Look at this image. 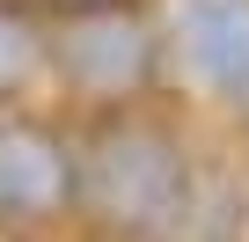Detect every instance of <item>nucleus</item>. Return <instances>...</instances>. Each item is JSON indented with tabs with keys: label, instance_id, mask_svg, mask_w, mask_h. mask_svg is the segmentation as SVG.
<instances>
[{
	"label": "nucleus",
	"instance_id": "nucleus-1",
	"mask_svg": "<svg viewBox=\"0 0 249 242\" xmlns=\"http://www.w3.org/2000/svg\"><path fill=\"white\" fill-rule=\"evenodd\" d=\"M81 198L103 227L117 235H169L183 220V198H191V169L176 154V140L161 125H103L81 154Z\"/></svg>",
	"mask_w": 249,
	"mask_h": 242
},
{
	"label": "nucleus",
	"instance_id": "nucleus-2",
	"mask_svg": "<svg viewBox=\"0 0 249 242\" xmlns=\"http://www.w3.org/2000/svg\"><path fill=\"white\" fill-rule=\"evenodd\" d=\"M147 30L124 8H88L59 30V66L81 95H132L147 81Z\"/></svg>",
	"mask_w": 249,
	"mask_h": 242
},
{
	"label": "nucleus",
	"instance_id": "nucleus-6",
	"mask_svg": "<svg viewBox=\"0 0 249 242\" xmlns=\"http://www.w3.org/2000/svg\"><path fill=\"white\" fill-rule=\"evenodd\" d=\"M44 8H59V15H88V8H124V0H44Z\"/></svg>",
	"mask_w": 249,
	"mask_h": 242
},
{
	"label": "nucleus",
	"instance_id": "nucleus-3",
	"mask_svg": "<svg viewBox=\"0 0 249 242\" xmlns=\"http://www.w3.org/2000/svg\"><path fill=\"white\" fill-rule=\"evenodd\" d=\"M66 191H73L66 147L44 125H30V117H0V220L8 227L44 220V213L66 205Z\"/></svg>",
	"mask_w": 249,
	"mask_h": 242
},
{
	"label": "nucleus",
	"instance_id": "nucleus-7",
	"mask_svg": "<svg viewBox=\"0 0 249 242\" xmlns=\"http://www.w3.org/2000/svg\"><path fill=\"white\" fill-rule=\"evenodd\" d=\"M234 103H242V110H249V88H242V95H234Z\"/></svg>",
	"mask_w": 249,
	"mask_h": 242
},
{
	"label": "nucleus",
	"instance_id": "nucleus-4",
	"mask_svg": "<svg viewBox=\"0 0 249 242\" xmlns=\"http://www.w3.org/2000/svg\"><path fill=\"white\" fill-rule=\"evenodd\" d=\"M183 59L213 88L242 95L249 88V0H198L183 15Z\"/></svg>",
	"mask_w": 249,
	"mask_h": 242
},
{
	"label": "nucleus",
	"instance_id": "nucleus-5",
	"mask_svg": "<svg viewBox=\"0 0 249 242\" xmlns=\"http://www.w3.org/2000/svg\"><path fill=\"white\" fill-rule=\"evenodd\" d=\"M37 22L30 8H15V0H0V95H15L30 74H37Z\"/></svg>",
	"mask_w": 249,
	"mask_h": 242
}]
</instances>
